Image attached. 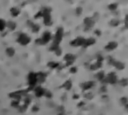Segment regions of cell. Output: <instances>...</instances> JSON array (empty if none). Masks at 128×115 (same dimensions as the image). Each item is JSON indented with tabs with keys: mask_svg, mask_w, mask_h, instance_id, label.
Returning <instances> with one entry per match:
<instances>
[{
	"mask_svg": "<svg viewBox=\"0 0 128 115\" xmlns=\"http://www.w3.org/2000/svg\"><path fill=\"white\" fill-rule=\"evenodd\" d=\"M18 41L20 42V43H22V44H26L27 42L29 41V38H27L26 36L23 35V34H22V35H21V36L19 37V40H18Z\"/></svg>",
	"mask_w": 128,
	"mask_h": 115,
	"instance_id": "6da1fadb",
	"label": "cell"
},
{
	"mask_svg": "<svg viewBox=\"0 0 128 115\" xmlns=\"http://www.w3.org/2000/svg\"><path fill=\"white\" fill-rule=\"evenodd\" d=\"M4 27H5V22H4L3 20L0 19V30H2Z\"/></svg>",
	"mask_w": 128,
	"mask_h": 115,
	"instance_id": "7a4b0ae2",
	"label": "cell"
},
{
	"mask_svg": "<svg viewBox=\"0 0 128 115\" xmlns=\"http://www.w3.org/2000/svg\"><path fill=\"white\" fill-rule=\"evenodd\" d=\"M7 53L10 55V56H12V55H13V53H14V50L13 49H10V48H8L7 49Z\"/></svg>",
	"mask_w": 128,
	"mask_h": 115,
	"instance_id": "3957f363",
	"label": "cell"
},
{
	"mask_svg": "<svg viewBox=\"0 0 128 115\" xmlns=\"http://www.w3.org/2000/svg\"><path fill=\"white\" fill-rule=\"evenodd\" d=\"M12 12H13V13H14V15H16L17 13H18V11L15 10V9H12V10H11V13H12Z\"/></svg>",
	"mask_w": 128,
	"mask_h": 115,
	"instance_id": "277c9868",
	"label": "cell"
}]
</instances>
